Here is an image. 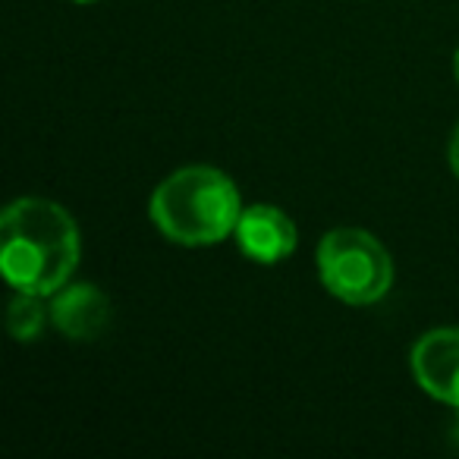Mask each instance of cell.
<instances>
[{"mask_svg":"<svg viewBox=\"0 0 459 459\" xmlns=\"http://www.w3.org/2000/svg\"><path fill=\"white\" fill-rule=\"evenodd\" d=\"M79 264V227L48 198H20L0 217V268L16 293L51 296Z\"/></svg>","mask_w":459,"mask_h":459,"instance_id":"6da1fadb","label":"cell"},{"mask_svg":"<svg viewBox=\"0 0 459 459\" xmlns=\"http://www.w3.org/2000/svg\"><path fill=\"white\" fill-rule=\"evenodd\" d=\"M243 217L239 192L214 167H183L152 195V221L179 246H211L237 233Z\"/></svg>","mask_w":459,"mask_h":459,"instance_id":"7a4b0ae2","label":"cell"},{"mask_svg":"<svg viewBox=\"0 0 459 459\" xmlns=\"http://www.w3.org/2000/svg\"><path fill=\"white\" fill-rule=\"evenodd\" d=\"M321 283L350 306L384 299L394 283V264L381 243L365 230H331L318 246Z\"/></svg>","mask_w":459,"mask_h":459,"instance_id":"3957f363","label":"cell"},{"mask_svg":"<svg viewBox=\"0 0 459 459\" xmlns=\"http://www.w3.org/2000/svg\"><path fill=\"white\" fill-rule=\"evenodd\" d=\"M412 375L425 394L459 409V327H440L415 343Z\"/></svg>","mask_w":459,"mask_h":459,"instance_id":"277c9868","label":"cell"},{"mask_svg":"<svg viewBox=\"0 0 459 459\" xmlns=\"http://www.w3.org/2000/svg\"><path fill=\"white\" fill-rule=\"evenodd\" d=\"M239 252L252 262L277 264L293 255L296 249V223L274 204H252L243 211L237 223Z\"/></svg>","mask_w":459,"mask_h":459,"instance_id":"5b68a950","label":"cell"},{"mask_svg":"<svg viewBox=\"0 0 459 459\" xmlns=\"http://www.w3.org/2000/svg\"><path fill=\"white\" fill-rule=\"evenodd\" d=\"M51 321L64 337L95 340L108 331L110 302L91 283H73L66 290H57V296L51 302Z\"/></svg>","mask_w":459,"mask_h":459,"instance_id":"8992f818","label":"cell"},{"mask_svg":"<svg viewBox=\"0 0 459 459\" xmlns=\"http://www.w3.org/2000/svg\"><path fill=\"white\" fill-rule=\"evenodd\" d=\"M48 325V308L39 302V296L32 293H20L13 302H10V312H7V327L16 340L29 343L35 340Z\"/></svg>","mask_w":459,"mask_h":459,"instance_id":"52a82bcc","label":"cell"},{"mask_svg":"<svg viewBox=\"0 0 459 459\" xmlns=\"http://www.w3.org/2000/svg\"><path fill=\"white\" fill-rule=\"evenodd\" d=\"M450 167H453V173L459 177V129L453 133V142H450Z\"/></svg>","mask_w":459,"mask_h":459,"instance_id":"ba28073f","label":"cell"},{"mask_svg":"<svg viewBox=\"0 0 459 459\" xmlns=\"http://www.w3.org/2000/svg\"><path fill=\"white\" fill-rule=\"evenodd\" d=\"M450 440H453V446L459 450V415H456V421H453V431H450Z\"/></svg>","mask_w":459,"mask_h":459,"instance_id":"9c48e42d","label":"cell"},{"mask_svg":"<svg viewBox=\"0 0 459 459\" xmlns=\"http://www.w3.org/2000/svg\"><path fill=\"white\" fill-rule=\"evenodd\" d=\"M453 70H456V82H459V51H456V57H453Z\"/></svg>","mask_w":459,"mask_h":459,"instance_id":"30bf717a","label":"cell"},{"mask_svg":"<svg viewBox=\"0 0 459 459\" xmlns=\"http://www.w3.org/2000/svg\"><path fill=\"white\" fill-rule=\"evenodd\" d=\"M79 4H89V0H79Z\"/></svg>","mask_w":459,"mask_h":459,"instance_id":"8fae6325","label":"cell"}]
</instances>
